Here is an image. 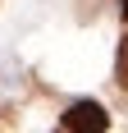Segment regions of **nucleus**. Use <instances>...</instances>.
<instances>
[{
  "mask_svg": "<svg viewBox=\"0 0 128 133\" xmlns=\"http://www.w3.org/2000/svg\"><path fill=\"white\" fill-rule=\"evenodd\" d=\"M119 14H124V23H128V0H119Z\"/></svg>",
  "mask_w": 128,
  "mask_h": 133,
  "instance_id": "obj_3",
  "label": "nucleus"
},
{
  "mask_svg": "<svg viewBox=\"0 0 128 133\" xmlns=\"http://www.w3.org/2000/svg\"><path fill=\"white\" fill-rule=\"evenodd\" d=\"M115 83L128 92V37L119 41V55H115Z\"/></svg>",
  "mask_w": 128,
  "mask_h": 133,
  "instance_id": "obj_2",
  "label": "nucleus"
},
{
  "mask_svg": "<svg viewBox=\"0 0 128 133\" xmlns=\"http://www.w3.org/2000/svg\"><path fill=\"white\" fill-rule=\"evenodd\" d=\"M64 129L69 133H82V129H110V115H105L96 101H78V106H69L64 110Z\"/></svg>",
  "mask_w": 128,
  "mask_h": 133,
  "instance_id": "obj_1",
  "label": "nucleus"
}]
</instances>
